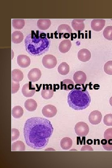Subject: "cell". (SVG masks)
Returning a JSON list of instances; mask_svg holds the SVG:
<instances>
[{"instance_id": "obj_1", "label": "cell", "mask_w": 112, "mask_h": 168, "mask_svg": "<svg viewBox=\"0 0 112 168\" xmlns=\"http://www.w3.org/2000/svg\"><path fill=\"white\" fill-rule=\"evenodd\" d=\"M53 130L51 122L46 119L35 117L28 119L24 128L26 144L35 149L44 148L47 145Z\"/></svg>"}, {"instance_id": "obj_2", "label": "cell", "mask_w": 112, "mask_h": 168, "mask_svg": "<svg viewBox=\"0 0 112 168\" xmlns=\"http://www.w3.org/2000/svg\"><path fill=\"white\" fill-rule=\"evenodd\" d=\"M26 50L31 55L38 56L47 51L50 44V38L47 34L39 30H32L24 41Z\"/></svg>"}, {"instance_id": "obj_3", "label": "cell", "mask_w": 112, "mask_h": 168, "mask_svg": "<svg viewBox=\"0 0 112 168\" xmlns=\"http://www.w3.org/2000/svg\"><path fill=\"white\" fill-rule=\"evenodd\" d=\"M91 98L86 88L75 87L68 96V103L69 106L77 110L86 109L90 105Z\"/></svg>"}, {"instance_id": "obj_4", "label": "cell", "mask_w": 112, "mask_h": 168, "mask_svg": "<svg viewBox=\"0 0 112 168\" xmlns=\"http://www.w3.org/2000/svg\"><path fill=\"white\" fill-rule=\"evenodd\" d=\"M74 129L76 134L80 137L86 136L89 130L87 124L83 122H79L77 123L75 125Z\"/></svg>"}, {"instance_id": "obj_5", "label": "cell", "mask_w": 112, "mask_h": 168, "mask_svg": "<svg viewBox=\"0 0 112 168\" xmlns=\"http://www.w3.org/2000/svg\"><path fill=\"white\" fill-rule=\"evenodd\" d=\"M42 63L45 68L51 69L54 68L56 65L57 59L56 57L53 55H45L43 58Z\"/></svg>"}, {"instance_id": "obj_6", "label": "cell", "mask_w": 112, "mask_h": 168, "mask_svg": "<svg viewBox=\"0 0 112 168\" xmlns=\"http://www.w3.org/2000/svg\"><path fill=\"white\" fill-rule=\"evenodd\" d=\"M70 27L67 24H61L59 26L57 29V33L59 35V38H68L72 33Z\"/></svg>"}, {"instance_id": "obj_7", "label": "cell", "mask_w": 112, "mask_h": 168, "mask_svg": "<svg viewBox=\"0 0 112 168\" xmlns=\"http://www.w3.org/2000/svg\"><path fill=\"white\" fill-rule=\"evenodd\" d=\"M22 93L24 96L26 97H31L33 96L36 91L34 86L30 82L24 84L21 89Z\"/></svg>"}, {"instance_id": "obj_8", "label": "cell", "mask_w": 112, "mask_h": 168, "mask_svg": "<svg viewBox=\"0 0 112 168\" xmlns=\"http://www.w3.org/2000/svg\"><path fill=\"white\" fill-rule=\"evenodd\" d=\"M42 113L46 117L52 118L55 116L57 113L56 108L53 105H47L42 109Z\"/></svg>"}, {"instance_id": "obj_9", "label": "cell", "mask_w": 112, "mask_h": 168, "mask_svg": "<svg viewBox=\"0 0 112 168\" xmlns=\"http://www.w3.org/2000/svg\"><path fill=\"white\" fill-rule=\"evenodd\" d=\"M102 115L101 113L98 110H94L91 112L89 117V122L92 124L96 125L101 121Z\"/></svg>"}, {"instance_id": "obj_10", "label": "cell", "mask_w": 112, "mask_h": 168, "mask_svg": "<svg viewBox=\"0 0 112 168\" xmlns=\"http://www.w3.org/2000/svg\"><path fill=\"white\" fill-rule=\"evenodd\" d=\"M41 76V72L40 70L38 68H34L29 71L27 77L30 81L35 82L40 79Z\"/></svg>"}, {"instance_id": "obj_11", "label": "cell", "mask_w": 112, "mask_h": 168, "mask_svg": "<svg viewBox=\"0 0 112 168\" xmlns=\"http://www.w3.org/2000/svg\"><path fill=\"white\" fill-rule=\"evenodd\" d=\"M73 79L76 84L82 85L85 82L86 80V76L83 72L78 71L74 73Z\"/></svg>"}, {"instance_id": "obj_12", "label": "cell", "mask_w": 112, "mask_h": 168, "mask_svg": "<svg viewBox=\"0 0 112 168\" xmlns=\"http://www.w3.org/2000/svg\"><path fill=\"white\" fill-rule=\"evenodd\" d=\"M54 95V89L51 84H46L43 87L41 92L42 97L45 100L51 98Z\"/></svg>"}, {"instance_id": "obj_13", "label": "cell", "mask_w": 112, "mask_h": 168, "mask_svg": "<svg viewBox=\"0 0 112 168\" xmlns=\"http://www.w3.org/2000/svg\"><path fill=\"white\" fill-rule=\"evenodd\" d=\"M105 21L102 19H94L91 22V27L94 30L101 31L105 25Z\"/></svg>"}, {"instance_id": "obj_14", "label": "cell", "mask_w": 112, "mask_h": 168, "mask_svg": "<svg viewBox=\"0 0 112 168\" xmlns=\"http://www.w3.org/2000/svg\"><path fill=\"white\" fill-rule=\"evenodd\" d=\"M17 63L19 66L22 68L28 67L30 64V59L26 55H19L17 57Z\"/></svg>"}, {"instance_id": "obj_15", "label": "cell", "mask_w": 112, "mask_h": 168, "mask_svg": "<svg viewBox=\"0 0 112 168\" xmlns=\"http://www.w3.org/2000/svg\"><path fill=\"white\" fill-rule=\"evenodd\" d=\"M78 58L79 60L82 62H86L90 60L91 54L90 51L87 49H80L77 54Z\"/></svg>"}, {"instance_id": "obj_16", "label": "cell", "mask_w": 112, "mask_h": 168, "mask_svg": "<svg viewBox=\"0 0 112 168\" xmlns=\"http://www.w3.org/2000/svg\"><path fill=\"white\" fill-rule=\"evenodd\" d=\"M85 19H74L72 22V26L76 31H82L84 29Z\"/></svg>"}, {"instance_id": "obj_17", "label": "cell", "mask_w": 112, "mask_h": 168, "mask_svg": "<svg viewBox=\"0 0 112 168\" xmlns=\"http://www.w3.org/2000/svg\"><path fill=\"white\" fill-rule=\"evenodd\" d=\"M71 45V43L70 40L67 39L63 40L60 43L58 49L61 53H65L70 50Z\"/></svg>"}, {"instance_id": "obj_18", "label": "cell", "mask_w": 112, "mask_h": 168, "mask_svg": "<svg viewBox=\"0 0 112 168\" xmlns=\"http://www.w3.org/2000/svg\"><path fill=\"white\" fill-rule=\"evenodd\" d=\"M61 89L66 91L72 90L74 88V83L73 81L70 79H65L61 82Z\"/></svg>"}, {"instance_id": "obj_19", "label": "cell", "mask_w": 112, "mask_h": 168, "mask_svg": "<svg viewBox=\"0 0 112 168\" xmlns=\"http://www.w3.org/2000/svg\"><path fill=\"white\" fill-rule=\"evenodd\" d=\"M24 75L22 72L18 69H14L12 71V79L13 81L19 82L23 78Z\"/></svg>"}, {"instance_id": "obj_20", "label": "cell", "mask_w": 112, "mask_h": 168, "mask_svg": "<svg viewBox=\"0 0 112 168\" xmlns=\"http://www.w3.org/2000/svg\"><path fill=\"white\" fill-rule=\"evenodd\" d=\"M24 106L26 110L31 112L36 110L37 106V104L34 100L29 99L25 101Z\"/></svg>"}, {"instance_id": "obj_21", "label": "cell", "mask_w": 112, "mask_h": 168, "mask_svg": "<svg viewBox=\"0 0 112 168\" xmlns=\"http://www.w3.org/2000/svg\"><path fill=\"white\" fill-rule=\"evenodd\" d=\"M51 24V21L49 19H40L37 22L38 27L42 30H47L50 26Z\"/></svg>"}, {"instance_id": "obj_22", "label": "cell", "mask_w": 112, "mask_h": 168, "mask_svg": "<svg viewBox=\"0 0 112 168\" xmlns=\"http://www.w3.org/2000/svg\"><path fill=\"white\" fill-rule=\"evenodd\" d=\"M24 39V35L20 31H14L12 35V41L16 44L20 43Z\"/></svg>"}, {"instance_id": "obj_23", "label": "cell", "mask_w": 112, "mask_h": 168, "mask_svg": "<svg viewBox=\"0 0 112 168\" xmlns=\"http://www.w3.org/2000/svg\"><path fill=\"white\" fill-rule=\"evenodd\" d=\"M72 144V139L69 137H64L61 140L60 146L64 150H68L71 148Z\"/></svg>"}, {"instance_id": "obj_24", "label": "cell", "mask_w": 112, "mask_h": 168, "mask_svg": "<svg viewBox=\"0 0 112 168\" xmlns=\"http://www.w3.org/2000/svg\"><path fill=\"white\" fill-rule=\"evenodd\" d=\"M58 71L61 75H66L68 74L69 71V65L66 62H62L58 65Z\"/></svg>"}, {"instance_id": "obj_25", "label": "cell", "mask_w": 112, "mask_h": 168, "mask_svg": "<svg viewBox=\"0 0 112 168\" xmlns=\"http://www.w3.org/2000/svg\"><path fill=\"white\" fill-rule=\"evenodd\" d=\"M23 113L24 111L23 108L19 105L14 107L12 110V115L15 118H20L22 116Z\"/></svg>"}, {"instance_id": "obj_26", "label": "cell", "mask_w": 112, "mask_h": 168, "mask_svg": "<svg viewBox=\"0 0 112 168\" xmlns=\"http://www.w3.org/2000/svg\"><path fill=\"white\" fill-rule=\"evenodd\" d=\"M25 149V145L21 141H16L13 143L12 144V151H24Z\"/></svg>"}, {"instance_id": "obj_27", "label": "cell", "mask_w": 112, "mask_h": 168, "mask_svg": "<svg viewBox=\"0 0 112 168\" xmlns=\"http://www.w3.org/2000/svg\"><path fill=\"white\" fill-rule=\"evenodd\" d=\"M25 24V21L23 19H13L12 21V26L16 29H22Z\"/></svg>"}, {"instance_id": "obj_28", "label": "cell", "mask_w": 112, "mask_h": 168, "mask_svg": "<svg viewBox=\"0 0 112 168\" xmlns=\"http://www.w3.org/2000/svg\"><path fill=\"white\" fill-rule=\"evenodd\" d=\"M103 35L106 39L112 40V26H107L103 31Z\"/></svg>"}, {"instance_id": "obj_29", "label": "cell", "mask_w": 112, "mask_h": 168, "mask_svg": "<svg viewBox=\"0 0 112 168\" xmlns=\"http://www.w3.org/2000/svg\"><path fill=\"white\" fill-rule=\"evenodd\" d=\"M101 142L103 148L107 151L112 150V139L106 140L103 139L101 140Z\"/></svg>"}, {"instance_id": "obj_30", "label": "cell", "mask_w": 112, "mask_h": 168, "mask_svg": "<svg viewBox=\"0 0 112 168\" xmlns=\"http://www.w3.org/2000/svg\"><path fill=\"white\" fill-rule=\"evenodd\" d=\"M105 72L109 75H112V61L110 60L106 62L104 67Z\"/></svg>"}, {"instance_id": "obj_31", "label": "cell", "mask_w": 112, "mask_h": 168, "mask_svg": "<svg viewBox=\"0 0 112 168\" xmlns=\"http://www.w3.org/2000/svg\"><path fill=\"white\" fill-rule=\"evenodd\" d=\"M104 124L107 126H112V114H106L103 119Z\"/></svg>"}, {"instance_id": "obj_32", "label": "cell", "mask_w": 112, "mask_h": 168, "mask_svg": "<svg viewBox=\"0 0 112 168\" xmlns=\"http://www.w3.org/2000/svg\"><path fill=\"white\" fill-rule=\"evenodd\" d=\"M20 133L19 130L15 128L12 129V141L16 140L19 137Z\"/></svg>"}, {"instance_id": "obj_33", "label": "cell", "mask_w": 112, "mask_h": 168, "mask_svg": "<svg viewBox=\"0 0 112 168\" xmlns=\"http://www.w3.org/2000/svg\"><path fill=\"white\" fill-rule=\"evenodd\" d=\"M20 88L19 82H16L13 81L12 82V93L15 94L16 93Z\"/></svg>"}, {"instance_id": "obj_34", "label": "cell", "mask_w": 112, "mask_h": 168, "mask_svg": "<svg viewBox=\"0 0 112 168\" xmlns=\"http://www.w3.org/2000/svg\"><path fill=\"white\" fill-rule=\"evenodd\" d=\"M104 137L107 140L112 139V128H109L106 130L104 133Z\"/></svg>"}, {"instance_id": "obj_35", "label": "cell", "mask_w": 112, "mask_h": 168, "mask_svg": "<svg viewBox=\"0 0 112 168\" xmlns=\"http://www.w3.org/2000/svg\"><path fill=\"white\" fill-rule=\"evenodd\" d=\"M81 151H93L92 148L89 145H84L81 148Z\"/></svg>"}, {"instance_id": "obj_36", "label": "cell", "mask_w": 112, "mask_h": 168, "mask_svg": "<svg viewBox=\"0 0 112 168\" xmlns=\"http://www.w3.org/2000/svg\"><path fill=\"white\" fill-rule=\"evenodd\" d=\"M109 103L110 105L112 106V96L111 97L109 100Z\"/></svg>"}]
</instances>
